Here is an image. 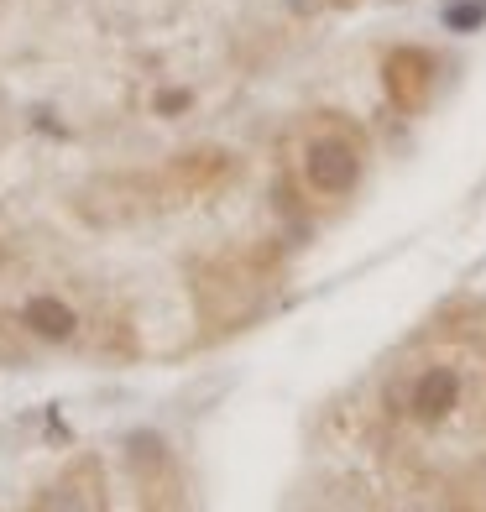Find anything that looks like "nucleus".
Returning <instances> with one entry per match:
<instances>
[{"label": "nucleus", "instance_id": "2", "mask_svg": "<svg viewBox=\"0 0 486 512\" xmlns=\"http://www.w3.org/2000/svg\"><path fill=\"white\" fill-rule=\"evenodd\" d=\"M304 178L319 199H345L361 183V147L351 142V131L324 126L309 136L304 147Z\"/></svg>", "mask_w": 486, "mask_h": 512}, {"label": "nucleus", "instance_id": "3", "mask_svg": "<svg viewBox=\"0 0 486 512\" xmlns=\"http://www.w3.org/2000/svg\"><path fill=\"white\" fill-rule=\"evenodd\" d=\"M32 512H105V476L95 460H74L68 471L37 497Z\"/></svg>", "mask_w": 486, "mask_h": 512}, {"label": "nucleus", "instance_id": "4", "mask_svg": "<svg viewBox=\"0 0 486 512\" xmlns=\"http://www.w3.org/2000/svg\"><path fill=\"white\" fill-rule=\"evenodd\" d=\"M455 403H460V371L455 366H424L408 382V398H403V408L419 424H439L445 413H455Z\"/></svg>", "mask_w": 486, "mask_h": 512}, {"label": "nucleus", "instance_id": "6", "mask_svg": "<svg viewBox=\"0 0 486 512\" xmlns=\"http://www.w3.org/2000/svg\"><path fill=\"white\" fill-rule=\"evenodd\" d=\"M21 319H27V330H32V335H42V340H68V335H74V309H68L63 298H53V293L27 298Z\"/></svg>", "mask_w": 486, "mask_h": 512}, {"label": "nucleus", "instance_id": "5", "mask_svg": "<svg viewBox=\"0 0 486 512\" xmlns=\"http://www.w3.org/2000/svg\"><path fill=\"white\" fill-rule=\"evenodd\" d=\"M387 89H392V100H398L403 110H424L429 95H434V58L419 53V48H398V53H387Z\"/></svg>", "mask_w": 486, "mask_h": 512}, {"label": "nucleus", "instance_id": "8", "mask_svg": "<svg viewBox=\"0 0 486 512\" xmlns=\"http://www.w3.org/2000/svg\"><path fill=\"white\" fill-rule=\"evenodd\" d=\"M183 105H189V95H162V100H157V110H168V115L183 110Z\"/></svg>", "mask_w": 486, "mask_h": 512}, {"label": "nucleus", "instance_id": "7", "mask_svg": "<svg viewBox=\"0 0 486 512\" xmlns=\"http://www.w3.org/2000/svg\"><path fill=\"white\" fill-rule=\"evenodd\" d=\"M481 27H486V0H455V6H445V32L466 37Z\"/></svg>", "mask_w": 486, "mask_h": 512}, {"label": "nucleus", "instance_id": "1", "mask_svg": "<svg viewBox=\"0 0 486 512\" xmlns=\"http://www.w3.org/2000/svg\"><path fill=\"white\" fill-rule=\"evenodd\" d=\"M126 460L136 476V492H142V512H189V486H183V471L162 434L136 429L126 439Z\"/></svg>", "mask_w": 486, "mask_h": 512}]
</instances>
